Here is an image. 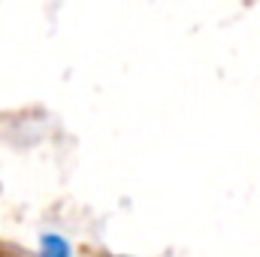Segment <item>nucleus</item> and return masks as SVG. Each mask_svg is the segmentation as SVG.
Returning a JSON list of instances; mask_svg holds the SVG:
<instances>
[{
	"instance_id": "f257e3e1",
	"label": "nucleus",
	"mask_w": 260,
	"mask_h": 257,
	"mask_svg": "<svg viewBox=\"0 0 260 257\" xmlns=\"http://www.w3.org/2000/svg\"><path fill=\"white\" fill-rule=\"evenodd\" d=\"M40 257H73L70 242L61 233H43L40 239Z\"/></svg>"
}]
</instances>
